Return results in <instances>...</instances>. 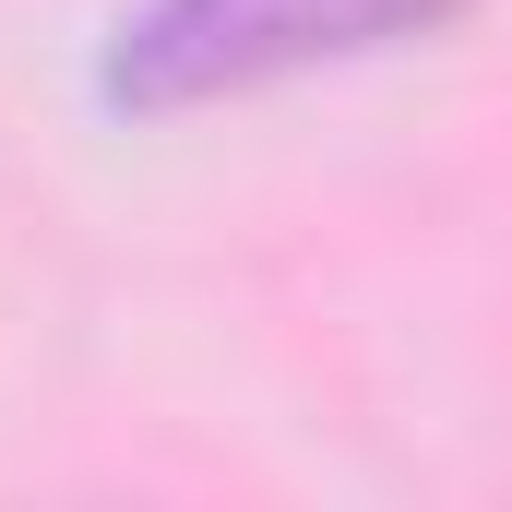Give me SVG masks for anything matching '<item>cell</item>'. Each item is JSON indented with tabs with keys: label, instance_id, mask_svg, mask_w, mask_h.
Wrapping results in <instances>:
<instances>
[{
	"label": "cell",
	"instance_id": "1",
	"mask_svg": "<svg viewBox=\"0 0 512 512\" xmlns=\"http://www.w3.org/2000/svg\"><path fill=\"white\" fill-rule=\"evenodd\" d=\"M477 0H131L96 36V108L108 120H191L298 72H346L465 24Z\"/></svg>",
	"mask_w": 512,
	"mask_h": 512
}]
</instances>
